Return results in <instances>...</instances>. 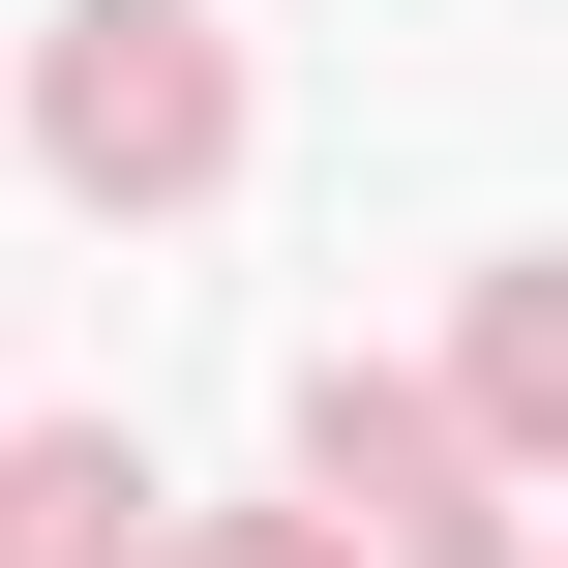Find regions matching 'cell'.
Returning a JSON list of instances; mask_svg holds the SVG:
<instances>
[{
  "mask_svg": "<svg viewBox=\"0 0 568 568\" xmlns=\"http://www.w3.org/2000/svg\"><path fill=\"white\" fill-rule=\"evenodd\" d=\"M30 150H60V180H90V210H180V180H210V150H240V60H210V30H180V0H90V30H60V60H30Z\"/></svg>",
  "mask_w": 568,
  "mask_h": 568,
  "instance_id": "1",
  "label": "cell"
}]
</instances>
